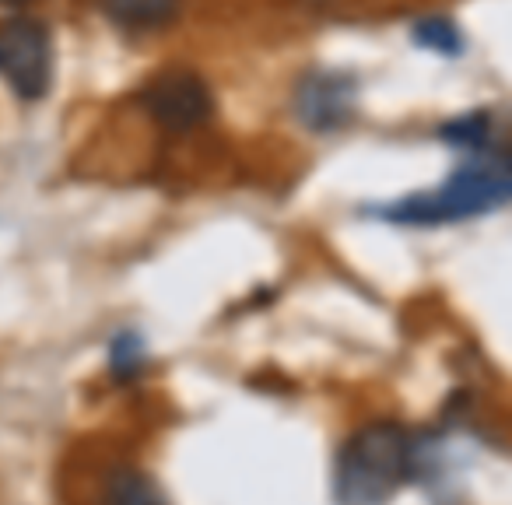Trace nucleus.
I'll return each mask as SVG.
<instances>
[{"mask_svg": "<svg viewBox=\"0 0 512 505\" xmlns=\"http://www.w3.org/2000/svg\"><path fill=\"white\" fill-rule=\"evenodd\" d=\"M295 109L309 130H320V134L341 130L355 116V81L330 71L309 74L295 92Z\"/></svg>", "mask_w": 512, "mask_h": 505, "instance_id": "5", "label": "nucleus"}, {"mask_svg": "<svg viewBox=\"0 0 512 505\" xmlns=\"http://www.w3.org/2000/svg\"><path fill=\"white\" fill-rule=\"evenodd\" d=\"M491 113L484 109H474V113H463L456 120L442 123L439 137L456 151H470V155H484L491 148Z\"/></svg>", "mask_w": 512, "mask_h": 505, "instance_id": "8", "label": "nucleus"}, {"mask_svg": "<svg viewBox=\"0 0 512 505\" xmlns=\"http://www.w3.org/2000/svg\"><path fill=\"white\" fill-rule=\"evenodd\" d=\"M102 11L127 32H158L179 18V0H102Z\"/></svg>", "mask_w": 512, "mask_h": 505, "instance_id": "6", "label": "nucleus"}, {"mask_svg": "<svg viewBox=\"0 0 512 505\" xmlns=\"http://www.w3.org/2000/svg\"><path fill=\"white\" fill-rule=\"evenodd\" d=\"M512 179L509 162L498 151H484L474 162L460 165L439 190L432 193H411L404 200L376 207V218L390 221V225H449V221H467L477 214H491L509 200Z\"/></svg>", "mask_w": 512, "mask_h": 505, "instance_id": "2", "label": "nucleus"}, {"mask_svg": "<svg viewBox=\"0 0 512 505\" xmlns=\"http://www.w3.org/2000/svg\"><path fill=\"white\" fill-rule=\"evenodd\" d=\"M144 109L169 134H190L211 120V88L193 71H162L144 88Z\"/></svg>", "mask_w": 512, "mask_h": 505, "instance_id": "4", "label": "nucleus"}, {"mask_svg": "<svg viewBox=\"0 0 512 505\" xmlns=\"http://www.w3.org/2000/svg\"><path fill=\"white\" fill-rule=\"evenodd\" d=\"M106 505H169V498L144 470L116 467L106 477Z\"/></svg>", "mask_w": 512, "mask_h": 505, "instance_id": "7", "label": "nucleus"}, {"mask_svg": "<svg viewBox=\"0 0 512 505\" xmlns=\"http://www.w3.org/2000/svg\"><path fill=\"white\" fill-rule=\"evenodd\" d=\"M0 78L25 102H36L50 92L53 43L43 22L36 18L0 22Z\"/></svg>", "mask_w": 512, "mask_h": 505, "instance_id": "3", "label": "nucleus"}, {"mask_svg": "<svg viewBox=\"0 0 512 505\" xmlns=\"http://www.w3.org/2000/svg\"><path fill=\"white\" fill-rule=\"evenodd\" d=\"M421 470V442L400 421H369L337 453L334 502L337 505H386Z\"/></svg>", "mask_w": 512, "mask_h": 505, "instance_id": "1", "label": "nucleus"}, {"mask_svg": "<svg viewBox=\"0 0 512 505\" xmlns=\"http://www.w3.org/2000/svg\"><path fill=\"white\" fill-rule=\"evenodd\" d=\"M144 365H148V351H144L141 334L137 330L116 334L109 344V372L116 376V383H134L144 372Z\"/></svg>", "mask_w": 512, "mask_h": 505, "instance_id": "9", "label": "nucleus"}, {"mask_svg": "<svg viewBox=\"0 0 512 505\" xmlns=\"http://www.w3.org/2000/svg\"><path fill=\"white\" fill-rule=\"evenodd\" d=\"M0 4H11V8H15V4H25V0H0Z\"/></svg>", "mask_w": 512, "mask_h": 505, "instance_id": "11", "label": "nucleus"}, {"mask_svg": "<svg viewBox=\"0 0 512 505\" xmlns=\"http://www.w3.org/2000/svg\"><path fill=\"white\" fill-rule=\"evenodd\" d=\"M414 39H418V46L442 53V57H456V53L463 50L460 29H456L453 22H446V18H428V22H418L414 25Z\"/></svg>", "mask_w": 512, "mask_h": 505, "instance_id": "10", "label": "nucleus"}]
</instances>
